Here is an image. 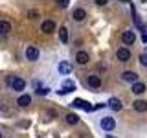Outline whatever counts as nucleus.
Listing matches in <instances>:
<instances>
[{"label":"nucleus","mask_w":147,"mask_h":138,"mask_svg":"<svg viewBox=\"0 0 147 138\" xmlns=\"http://www.w3.org/2000/svg\"><path fill=\"white\" fill-rule=\"evenodd\" d=\"M99 125H101L103 131H112V129L116 127V122H114L112 116H103V118H101V122H99Z\"/></svg>","instance_id":"nucleus-1"},{"label":"nucleus","mask_w":147,"mask_h":138,"mask_svg":"<svg viewBox=\"0 0 147 138\" xmlns=\"http://www.w3.org/2000/svg\"><path fill=\"white\" fill-rule=\"evenodd\" d=\"M72 107L83 109V110H86V112H90V110H96V107H92L88 101H85V99H74V101H72Z\"/></svg>","instance_id":"nucleus-2"},{"label":"nucleus","mask_w":147,"mask_h":138,"mask_svg":"<svg viewBox=\"0 0 147 138\" xmlns=\"http://www.w3.org/2000/svg\"><path fill=\"white\" fill-rule=\"evenodd\" d=\"M26 59L28 61H37L39 59V48L37 46H28L26 48Z\"/></svg>","instance_id":"nucleus-3"},{"label":"nucleus","mask_w":147,"mask_h":138,"mask_svg":"<svg viewBox=\"0 0 147 138\" xmlns=\"http://www.w3.org/2000/svg\"><path fill=\"white\" fill-rule=\"evenodd\" d=\"M72 90H76V83L70 81V79H66V81H63V85H61V90H59V94H70Z\"/></svg>","instance_id":"nucleus-4"},{"label":"nucleus","mask_w":147,"mask_h":138,"mask_svg":"<svg viewBox=\"0 0 147 138\" xmlns=\"http://www.w3.org/2000/svg\"><path fill=\"white\" fill-rule=\"evenodd\" d=\"M116 57H118V61H121V63H125V61H129L131 59V52H129V48H119L118 52H116Z\"/></svg>","instance_id":"nucleus-5"},{"label":"nucleus","mask_w":147,"mask_h":138,"mask_svg":"<svg viewBox=\"0 0 147 138\" xmlns=\"http://www.w3.org/2000/svg\"><path fill=\"white\" fill-rule=\"evenodd\" d=\"M40 31H44V33H53L55 31V22L53 20H44L42 24H40Z\"/></svg>","instance_id":"nucleus-6"},{"label":"nucleus","mask_w":147,"mask_h":138,"mask_svg":"<svg viewBox=\"0 0 147 138\" xmlns=\"http://www.w3.org/2000/svg\"><path fill=\"white\" fill-rule=\"evenodd\" d=\"M86 83H88V87H92V89H99L101 87V79H99V76H96V74H90Z\"/></svg>","instance_id":"nucleus-7"},{"label":"nucleus","mask_w":147,"mask_h":138,"mask_svg":"<svg viewBox=\"0 0 147 138\" xmlns=\"http://www.w3.org/2000/svg\"><path fill=\"white\" fill-rule=\"evenodd\" d=\"M72 17H74V20H76V22H81V20H85L86 11L83 7H76V9H74V13H72Z\"/></svg>","instance_id":"nucleus-8"},{"label":"nucleus","mask_w":147,"mask_h":138,"mask_svg":"<svg viewBox=\"0 0 147 138\" xmlns=\"http://www.w3.org/2000/svg\"><path fill=\"white\" fill-rule=\"evenodd\" d=\"M121 41H123V43H125L127 46H129V44H132V43L136 41L134 31H123V33H121Z\"/></svg>","instance_id":"nucleus-9"},{"label":"nucleus","mask_w":147,"mask_h":138,"mask_svg":"<svg viewBox=\"0 0 147 138\" xmlns=\"http://www.w3.org/2000/svg\"><path fill=\"white\" fill-rule=\"evenodd\" d=\"M107 105H109V107L114 110V112H118V110H121V107H123V105H121V99H119V98H110Z\"/></svg>","instance_id":"nucleus-10"},{"label":"nucleus","mask_w":147,"mask_h":138,"mask_svg":"<svg viewBox=\"0 0 147 138\" xmlns=\"http://www.w3.org/2000/svg\"><path fill=\"white\" fill-rule=\"evenodd\" d=\"M145 92V83H142V81H136V83H132V94H136V96H142Z\"/></svg>","instance_id":"nucleus-11"},{"label":"nucleus","mask_w":147,"mask_h":138,"mask_svg":"<svg viewBox=\"0 0 147 138\" xmlns=\"http://www.w3.org/2000/svg\"><path fill=\"white\" fill-rule=\"evenodd\" d=\"M57 70L61 72L63 76H68V74L72 72V64L66 63V61H61V63H59V66H57Z\"/></svg>","instance_id":"nucleus-12"},{"label":"nucleus","mask_w":147,"mask_h":138,"mask_svg":"<svg viewBox=\"0 0 147 138\" xmlns=\"http://www.w3.org/2000/svg\"><path fill=\"white\" fill-rule=\"evenodd\" d=\"M121 79H123V81H129V83H136V81H138V76H136V72L127 70V72L121 74Z\"/></svg>","instance_id":"nucleus-13"},{"label":"nucleus","mask_w":147,"mask_h":138,"mask_svg":"<svg viewBox=\"0 0 147 138\" xmlns=\"http://www.w3.org/2000/svg\"><path fill=\"white\" fill-rule=\"evenodd\" d=\"M76 59H77V63H79V64H86V63L90 61V55L81 50V52H77V53H76Z\"/></svg>","instance_id":"nucleus-14"},{"label":"nucleus","mask_w":147,"mask_h":138,"mask_svg":"<svg viewBox=\"0 0 147 138\" xmlns=\"http://www.w3.org/2000/svg\"><path fill=\"white\" fill-rule=\"evenodd\" d=\"M132 107H134V110H138V112H145V110H147V101L136 99L134 103H132Z\"/></svg>","instance_id":"nucleus-15"},{"label":"nucleus","mask_w":147,"mask_h":138,"mask_svg":"<svg viewBox=\"0 0 147 138\" xmlns=\"http://www.w3.org/2000/svg\"><path fill=\"white\" fill-rule=\"evenodd\" d=\"M30 103H31V96L30 94H22L20 98H18V101H17L18 107H28Z\"/></svg>","instance_id":"nucleus-16"},{"label":"nucleus","mask_w":147,"mask_h":138,"mask_svg":"<svg viewBox=\"0 0 147 138\" xmlns=\"http://www.w3.org/2000/svg\"><path fill=\"white\" fill-rule=\"evenodd\" d=\"M9 31H11V24H9L7 20H0V33H2V35H7Z\"/></svg>","instance_id":"nucleus-17"},{"label":"nucleus","mask_w":147,"mask_h":138,"mask_svg":"<svg viewBox=\"0 0 147 138\" xmlns=\"http://www.w3.org/2000/svg\"><path fill=\"white\" fill-rule=\"evenodd\" d=\"M66 122L70 123V125H76V123H79V116L74 114V112H70V114H66Z\"/></svg>","instance_id":"nucleus-18"},{"label":"nucleus","mask_w":147,"mask_h":138,"mask_svg":"<svg viewBox=\"0 0 147 138\" xmlns=\"http://www.w3.org/2000/svg\"><path fill=\"white\" fill-rule=\"evenodd\" d=\"M59 39H61V43H68V30L64 26L59 30Z\"/></svg>","instance_id":"nucleus-19"},{"label":"nucleus","mask_w":147,"mask_h":138,"mask_svg":"<svg viewBox=\"0 0 147 138\" xmlns=\"http://www.w3.org/2000/svg\"><path fill=\"white\" fill-rule=\"evenodd\" d=\"M28 18H31V20H35V18H39V11H35V9H31V11H28Z\"/></svg>","instance_id":"nucleus-20"},{"label":"nucleus","mask_w":147,"mask_h":138,"mask_svg":"<svg viewBox=\"0 0 147 138\" xmlns=\"http://www.w3.org/2000/svg\"><path fill=\"white\" fill-rule=\"evenodd\" d=\"M50 92V89H46V87H39V89H37V94L39 96H46Z\"/></svg>","instance_id":"nucleus-21"},{"label":"nucleus","mask_w":147,"mask_h":138,"mask_svg":"<svg viewBox=\"0 0 147 138\" xmlns=\"http://www.w3.org/2000/svg\"><path fill=\"white\" fill-rule=\"evenodd\" d=\"M140 63L144 64V66H147V53H142L140 55Z\"/></svg>","instance_id":"nucleus-22"},{"label":"nucleus","mask_w":147,"mask_h":138,"mask_svg":"<svg viewBox=\"0 0 147 138\" xmlns=\"http://www.w3.org/2000/svg\"><path fill=\"white\" fill-rule=\"evenodd\" d=\"M57 6H59V7H68V0H59Z\"/></svg>","instance_id":"nucleus-23"},{"label":"nucleus","mask_w":147,"mask_h":138,"mask_svg":"<svg viewBox=\"0 0 147 138\" xmlns=\"http://www.w3.org/2000/svg\"><path fill=\"white\" fill-rule=\"evenodd\" d=\"M57 116V112H55V110H48V118H55Z\"/></svg>","instance_id":"nucleus-24"},{"label":"nucleus","mask_w":147,"mask_h":138,"mask_svg":"<svg viewBox=\"0 0 147 138\" xmlns=\"http://www.w3.org/2000/svg\"><path fill=\"white\" fill-rule=\"evenodd\" d=\"M142 41H144V43H147V31H144V35H142Z\"/></svg>","instance_id":"nucleus-25"},{"label":"nucleus","mask_w":147,"mask_h":138,"mask_svg":"<svg viewBox=\"0 0 147 138\" xmlns=\"http://www.w3.org/2000/svg\"><path fill=\"white\" fill-rule=\"evenodd\" d=\"M0 138H2V133H0Z\"/></svg>","instance_id":"nucleus-26"}]
</instances>
